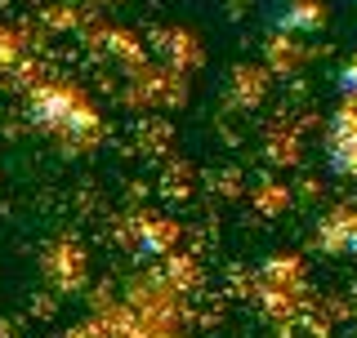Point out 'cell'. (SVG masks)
Segmentation results:
<instances>
[{"instance_id":"cell-1","label":"cell","mask_w":357,"mask_h":338,"mask_svg":"<svg viewBox=\"0 0 357 338\" xmlns=\"http://www.w3.org/2000/svg\"><path fill=\"white\" fill-rule=\"evenodd\" d=\"M331 165L340 174H357V116H340V125L331 134Z\"/></svg>"},{"instance_id":"cell-2","label":"cell","mask_w":357,"mask_h":338,"mask_svg":"<svg viewBox=\"0 0 357 338\" xmlns=\"http://www.w3.org/2000/svg\"><path fill=\"white\" fill-rule=\"evenodd\" d=\"M286 27H321V5H312V0H295L290 5V14H282Z\"/></svg>"},{"instance_id":"cell-3","label":"cell","mask_w":357,"mask_h":338,"mask_svg":"<svg viewBox=\"0 0 357 338\" xmlns=\"http://www.w3.org/2000/svg\"><path fill=\"white\" fill-rule=\"evenodd\" d=\"M340 89L357 98V58H353V63H344V72H340Z\"/></svg>"}]
</instances>
